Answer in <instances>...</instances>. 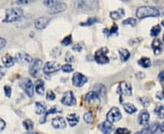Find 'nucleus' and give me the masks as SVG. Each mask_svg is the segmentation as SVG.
Masks as SVG:
<instances>
[{"label":"nucleus","mask_w":164,"mask_h":134,"mask_svg":"<svg viewBox=\"0 0 164 134\" xmlns=\"http://www.w3.org/2000/svg\"><path fill=\"white\" fill-rule=\"evenodd\" d=\"M161 15L160 10L154 7H140L136 11V16L139 19H144L148 17H159Z\"/></svg>","instance_id":"nucleus-1"},{"label":"nucleus","mask_w":164,"mask_h":134,"mask_svg":"<svg viewBox=\"0 0 164 134\" xmlns=\"http://www.w3.org/2000/svg\"><path fill=\"white\" fill-rule=\"evenodd\" d=\"M23 10L21 8H9L5 10V18L3 20L4 23H12V22H16L20 20L23 17Z\"/></svg>","instance_id":"nucleus-2"},{"label":"nucleus","mask_w":164,"mask_h":134,"mask_svg":"<svg viewBox=\"0 0 164 134\" xmlns=\"http://www.w3.org/2000/svg\"><path fill=\"white\" fill-rule=\"evenodd\" d=\"M109 53V49L106 47H102L99 50H98L95 55H94V60L99 63V65H106L109 62V58L108 57V54Z\"/></svg>","instance_id":"nucleus-3"},{"label":"nucleus","mask_w":164,"mask_h":134,"mask_svg":"<svg viewBox=\"0 0 164 134\" xmlns=\"http://www.w3.org/2000/svg\"><path fill=\"white\" fill-rule=\"evenodd\" d=\"M19 86L24 90L28 97L32 98L34 95V85L30 79L28 78H23L19 81Z\"/></svg>","instance_id":"nucleus-4"},{"label":"nucleus","mask_w":164,"mask_h":134,"mask_svg":"<svg viewBox=\"0 0 164 134\" xmlns=\"http://www.w3.org/2000/svg\"><path fill=\"white\" fill-rule=\"evenodd\" d=\"M43 62L40 59H35L31 61L30 68H29V73L33 77H38L40 71L42 70Z\"/></svg>","instance_id":"nucleus-5"},{"label":"nucleus","mask_w":164,"mask_h":134,"mask_svg":"<svg viewBox=\"0 0 164 134\" xmlns=\"http://www.w3.org/2000/svg\"><path fill=\"white\" fill-rule=\"evenodd\" d=\"M106 117H107V121H109L111 123H114V122L119 121L122 118V114L119 108L113 107L109 110V112L107 113Z\"/></svg>","instance_id":"nucleus-6"},{"label":"nucleus","mask_w":164,"mask_h":134,"mask_svg":"<svg viewBox=\"0 0 164 134\" xmlns=\"http://www.w3.org/2000/svg\"><path fill=\"white\" fill-rule=\"evenodd\" d=\"M61 102L63 104H65V105H67V106L75 105V104L77 103V100H76V97H75L74 94H73V92H71V91L66 92L62 96Z\"/></svg>","instance_id":"nucleus-7"},{"label":"nucleus","mask_w":164,"mask_h":134,"mask_svg":"<svg viewBox=\"0 0 164 134\" xmlns=\"http://www.w3.org/2000/svg\"><path fill=\"white\" fill-rule=\"evenodd\" d=\"M61 68L60 65L57 62H49L43 67V73L46 74H50L57 72Z\"/></svg>","instance_id":"nucleus-8"},{"label":"nucleus","mask_w":164,"mask_h":134,"mask_svg":"<svg viewBox=\"0 0 164 134\" xmlns=\"http://www.w3.org/2000/svg\"><path fill=\"white\" fill-rule=\"evenodd\" d=\"M120 94L124 95V96H131L132 94V89H131V85L128 84L126 81H121L120 83L118 86V91Z\"/></svg>","instance_id":"nucleus-9"},{"label":"nucleus","mask_w":164,"mask_h":134,"mask_svg":"<svg viewBox=\"0 0 164 134\" xmlns=\"http://www.w3.org/2000/svg\"><path fill=\"white\" fill-rule=\"evenodd\" d=\"M87 81V77L80 73H74L73 77H72V83L76 87H82Z\"/></svg>","instance_id":"nucleus-10"},{"label":"nucleus","mask_w":164,"mask_h":134,"mask_svg":"<svg viewBox=\"0 0 164 134\" xmlns=\"http://www.w3.org/2000/svg\"><path fill=\"white\" fill-rule=\"evenodd\" d=\"M16 61L18 63H21V65H27V63H30L31 61H32V58L31 56L26 54V53H18L16 57H15Z\"/></svg>","instance_id":"nucleus-11"},{"label":"nucleus","mask_w":164,"mask_h":134,"mask_svg":"<svg viewBox=\"0 0 164 134\" xmlns=\"http://www.w3.org/2000/svg\"><path fill=\"white\" fill-rule=\"evenodd\" d=\"M50 19L48 18V17L46 16H42V17H38V18H37L36 20H35V27H36L37 29H38V30H42V29H44L46 26H48V24L49 23Z\"/></svg>","instance_id":"nucleus-12"},{"label":"nucleus","mask_w":164,"mask_h":134,"mask_svg":"<svg viewBox=\"0 0 164 134\" xmlns=\"http://www.w3.org/2000/svg\"><path fill=\"white\" fill-rule=\"evenodd\" d=\"M50 9L49 10V14L50 15H56V14H59V13H62L64 12L66 9H67V5L66 4L64 3H58L55 5H53V7H49Z\"/></svg>","instance_id":"nucleus-13"},{"label":"nucleus","mask_w":164,"mask_h":134,"mask_svg":"<svg viewBox=\"0 0 164 134\" xmlns=\"http://www.w3.org/2000/svg\"><path fill=\"white\" fill-rule=\"evenodd\" d=\"M151 47H152V50H153V53L155 55H161V52L163 51V44L160 39L155 38L151 44Z\"/></svg>","instance_id":"nucleus-14"},{"label":"nucleus","mask_w":164,"mask_h":134,"mask_svg":"<svg viewBox=\"0 0 164 134\" xmlns=\"http://www.w3.org/2000/svg\"><path fill=\"white\" fill-rule=\"evenodd\" d=\"M85 101L89 104H95L96 102H98L99 101V96L96 94L95 92H87L85 96Z\"/></svg>","instance_id":"nucleus-15"},{"label":"nucleus","mask_w":164,"mask_h":134,"mask_svg":"<svg viewBox=\"0 0 164 134\" xmlns=\"http://www.w3.org/2000/svg\"><path fill=\"white\" fill-rule=\"evenodd\" d=\"M51 124L55 129H65L66 121L62 117H56V118H53V120H52Z\"/></svg>","instance_id":"nucleus-16"},{"label":"nucleus","mask_w":164,"mask_h":134,"mask_svg":"<svg viewBox=\"0 0 164 134\" xmlns=\"http://www.w3.org/2000/svg\"><path fill=\"white\" fill-rule=\"evenodd\" d=\"M138 121L140 125L145 126L149 123L150 121V114L146 110L140 112V113L139 114V117H138Z\"/></svg>","instance_id":"nucleus-17"},{"label":"nucleus","mask_w":164,"mask_h":134,"mask_svg":"<svg viewBox=\"0 0 164 134\" xmlns=\"http://www.w3.org/2000/svg\"><path fill=\"white\" fill-rule=\"evenodd\" d=\"M98 129L103 133H110L114 131V126H113V123H111L109 121H106L99 124Z\"/></svg>","instance_id":"nucleus-18"},{"label":"nucleus","mask_w":164,"mask_h":134,"mask_svg":"<svg viewBox=\"0 0 164 134\" xmlns=\"http://www.w3.org/2000/svg\"><path fill=\"white\" fill-rule=\"evenodd\" d=\"M158 131H160V124L159 123H153L151 125H149L147 127H145L144 129H142L139 133L149 134V133H156Z\"/></svg>","instance_id":"nucleus-19"},{"label":"nucleus","mask_w":164,"mask_h":134,"mask_svg":"<svg viewBox=\"0 0 164 134\" xmlns=\"http://www.w3.org/2000/svg\"><path fill=\"white\" fill-rule=\"evenodd\" d=\"M2 63H3V65H4L5 67L9 68V67H12V66L15 65L16 59H15V57L11 56L9 54H7V55H5L2 57Z\"/></svg>","instance_id":"nucleus-20"},{"label":"nucleus","mask_w":164,"mask_h":134,"mask_svg":"<svg viewBox=\"0 0 164 134\" xmlns=\"http://www.w3.org/2000/svg\"><path fill=\"white\" fill-rule=\"evenodd\" d=\"M67 121L68 122V124L71 127H75L79 122V115L75 114V113H71L68 114L67 116Z\"/></svg>","instance_id":"nucleus-21"},{"label":"nucleus","mask_w":164,"mask_h":134,"mask_svg":"<svg viewBox=\"0 0 164 134\" xmlns=\"http://www.w3.org/2000/svg\"><path fill=\"white\" fill-rule=\"evenodd\" d=\"M35 90L39 95H43L45 92V83L42 80H38L35 83Z\"/></svg>","instance_id":"nucleus-22"},{"label":"nucleus","mask_w":164,"mask_h":134,"mask_svg":"<svg viewBox=\"0 0 164 134\" xmlns=\"http://www.w3.org/2000/svg\"><path fill=\"white\" fill-rule=\"evenodd\" d=\"M93 92H95L99 97H103L105 94H106V87H105L103 84L98 83L93 87Z\"/></svg>","instance_id":"nucleus-23"},{"label":"nucleus","mask_w":164,"mask_h":134,"mask_svg":"<svg viewBox=\"0 0 164 134\" xmlns=\"http://www.w3.org/2000/svg\"><path fill=\"white\" fill-rule=\"evenodd\" d=\"M109 15L113 20H119L125 15V11L123 8H120L116 11H113V12H110Z\"/></svg>","instance_id":"nucleus-24"},{"label":"nucleus","mask_w":164,"mask_h":134,"mask_svg":"<svg viewBox=\"0 0 164 134\" xmlns=\"http://www.w3.org/2000/svg\"><path fill=\"white\" fill-rule=\"evenodd\" d=\"M35 104H36V113L38 115L45 114V112H46V104L44 102H37Z\"/></svg>","instance_id":"nucleus-25"},{"label":"nucleus","mask_w":164,"mask_h":134,"mask_svg":"<svg viewBox=\"0 0 164 134\" xmlns=\"http://www.w3.org/2000/svg\"><path fill=\"white\" fill-rule=\"evenodd\" d=\"M119 53H120V60L123 62H126L130 59L131 57V53L128 52L127 49L125 48H120L119 50Z\"/></svg>","instance_id":"nucleus-26"},{"label":"nucleus","mask_w":164,"mask_h":134,"mask_svg":"<svg viewBox=\"0 0 164 134\" xmlns=\"http://www.w3.org/2000/svg\"><path fill=\"white\" fill-rule=\"evenodd\" d=\"M123 108H124L125 112L127 113H130V114L135 113L137 112V108L134 106L132 103H124L123 104Z\"/></svg>","instance_id":"nucleus-27"},{"label":"nucleus","mask_w":164,"mask_h":134,"mask_svg":"<svg viewBox=\"0 0 164 134\" xmlns=\"http://www.w3.org/2000/svg\"><path fill=\"white\" fill-rule=\"evenodd\" d=\"M98 22H100V20H99L98 18H97V17H90L89 19H87V21L86 22H82L80 23V26H92V25H94L96 24V23H98Z\"/></svg>","instance_id":"nucleus-28"},{"label":"nucleus","mask_w":164,"mask_h":134,"mask_svg":"<svg viewBox=\"0 0 164 134\" xmlns=\"http://www.w3.org/2000/svg\"><path fill=\"white\" fill-rule=\"evenodd\" d=\"M139 65L143 68H149L151 65L150 58L148 57H142L141 59L139 60Z\"/></svg>","instance_id":"nucleus-29"},{"label":"nucleus","mask_w":164,"mask_h":134,"mask_svg":"<svg viewBox=\"0 0 164 134\" xmlns=\"http://www.w3.org/2000/svg\"><path fill=\"white\" fill-rule=\"evenodd\" d=\"M84 121L89 124L93 123V121H94V116H93L92 112H87L84 114Z\"/></svg>","instance_id":"nucleus-30"},{"label":"nucleus","mask_w":164,"mask_h":134,"mask_svg":"<svg viewBox=\"0 0 164 134\" xmlns=\"http://www.w3.org/2000/svg\"><path fill=\"white\" fill-rule=\"evenodd\" d=\"M161 31V27L160 25H157L155 26H153L151 28V30H150V36H153V37H156L157 36H159L160 33Z\"/></svg>","instance_id":"nucleus-31"},{"label":"nucleus","mask_w":164,"mask_h":134,"mask_svg":"<svg viewBox=\"0 0 164 134\" xmlns=\"http://www.w3.org/2000/svg\"><path fill=\"white\" fill-rule=\"evenodd\" d=\"M155 113L160 119H164V106L160 105L155 109Z\"/></svg>","instance_id":"nucleus-32"},{"label":"nucleus","mask_w":164,"mask_h":134,"mask_svg":"<svg viewBox=\"0 0 164 134\" xmlns=\"http://www.w3.org/2000/svg\"><path fill=\"white\" fill-rule=\"evenodd\" d=\"M122 24L124 26H136L137 25V20L135 18H128L122 22Z\"/></svg>","instance_id":"nucleus-33"},{"label":"nucleus","mask_w":164,"mask_h":134,"mask_svg":"<svg viewBox=\"0 0 164 134\" xmlns=\"http://www.w3.org/2000/svg\"><path fill=\"white\" fill-rule=\"evenodd\" d=\"M60 2H61V0H45L44 5L46 7H53V5L60 3Z\"/></svg>","instance_id":"nucleus-34"},{"label":"nucleus","mask_w":164,"mask_h":134,"mask_svg":"<svg viewBox=\"0 0 164 134\" xmlns=\"http://www.w3.org/2000/svg\"><path fill=\"white\" fill-rule=\"evenodd\" d=\"M23 125H24L25 129H26L27 131H31V130H33L34 124H33V122H32L30 120H29V119L24 121V122H23Z\"/></svg>","instance_id":"nucleus-35"},{"label":"nucleus","mask_w":164,"mask_h":134,"mask_svg":"<svg viewBox=\"0 0 164 134\" xmlns=\"http://www.w3.org/2000/svg\"><path fill=\"white\" fill-rule=\"evenodd\" d=\"M57 112H58L57 109V108H53V109H50L49 110H48L46 112H45V117L43 120H41L40 121V123H44V122L46 121V116H48L49 114H52V113H57Z\"/></svg>","instance_id":"nucleus-36"},{"label":"nucleus","mask_w":164,"mask_h":134,"mask_svg":"<svg viewBox=\"0 0 164 134\" xmlns=\"http://www.w3.org/2000/svg\"><path fill=\"white\" fill-rule=\"evenodd\" d=\"M118 26L117 25H114L112 27H111L109 30H108V33H106L108 34V36H112V34H118Z\"/></svg>","instance_id":"nucleus-37"},{"label":"nucleus","mask_w":164,"mask_h":134,"mask_svg":"<svg viewBox=\"0 0 164 134\" xmlns=\"http://www.w3.org/2000/svg\"><path fill=\"white\" fill-rule=\"evenodd\" d=\"M60 69L62 70L64 73H70V72L73 71V67L71 66V65H68V63H67V65L61 66Z\"/></svg>","instance_id":"nucleus-38"},{"label":"nucleus","mask_w":164,"mask_h":134,"mask_svg":"<svg viewBox=\"0 0 164 134\" xmlns=\"http://www.w3.org/2000/svg\"><path fill=\"white\" fill-rule=\"evenodd\" d=\"M71 42H72V37H71V36H68L67 37L64 38V40H62L61 44H62L64 46H68V45H69L70 44H71Z\"/></svg>","instance_id":"nucleus-39"},{"label":"nucleus","mask_w":164,"mask_h":134,"mask_svg":"<svg viewBox=\"0 0 164 134\" xmlns=\"http://www.w3.org/2000/svg\"><path fill=\"white\" fill-rule=\"evenodd\" d=\"M56 98V95L52 91H48V92H46V100L48 101H54Z\"/></svg>","instance_id":"nucleus-40"},{"label":"nucleus","mask_w":164,"mask_h":134,"mask_svg":"<svg viewBox=\"0 0 164 134\" xmlns=\"http://www.w3.org/2000/svg\"><path fill=\"white\" fill-rule=\"evenodd\" d=\"M65 60L68 62V63H73L75 61V58L74 56L69 53V52H68V53L66 54V56H65Z\"/></svg>","instance_id":"nucleus-41"},{"label":"nucleus","mask_w":164,"mask_h":134,"mask_svg":"<svg viewBox=\"0 0 164 134\" xmlns=\"http://www.w3.org/2000/svg\"><path fill=\"white\" fill-rule=\"evenodd\" d=\"M4 90H5V94L8 98H9L11 96V87L8 85H5L4 87Z\"/></svg>","instance_id":"nucleus-42"},{"label":"nucleus","mask_w":164,"mask_h":134,"mask_svg":"<svg viewBox=\"0 0 164 134\" xmlns=\"http://www.w3.org/2000/svg\"><path fill=\"white\" fill-rule=\"evenodd\" d=\"M116 133H123V134H127V133H131V131L128 129H124V128H119L118 130L116 131Z\"/></svg>","instance_id":"nucleus-43"},{"label":"nucleus","mask_w":164,"mask_h":134,"mask_svg":"<svg viewBox=\"0 0 164 134\" xmlns=\"http://www.w3.org/2000/svg\"><path fill=\"white\" fill-rule=\"evenodd\" d=\"M35 0H17L16 4L17 5H27V4H30L32 3Z\"/></svg>","instance_id":"nucleus-44"},{"label":"nucleus","mask_w":164,"mask_h":134,"mask_svg":"<svg viewBox=\"0 0 164 134\" xmlns=\"http://www.w3.org/2000/svg\"><path fill=\"white\" fill-rule=\"evenodd\" d=\"M5 44H7V41H5V39L3 37H0V50L3 49L5 46Z\"/></svg>","instance_id":"nucleus-45"},{"label":"nucleus","mask_w":164,"mask_h":134,"mask_svg":"<svg viewBox=\"0 0 164 134\" xmlns=\"http://www.w3.org/2000/svg\"><path fill=\"white\" fill-rule=\"evenodd\" d=\"M5 128V121L2 119H0V132L4 131Z\"/></svg>","instance_id":"nucleus-46"},{"label":"nucleus","mask_w":164,"mask_h":134,"mask_svg":"<svg viewBox=\"0 0 164 134\" xmlns=\"http://www.w3.org/2000/svg\"><path fill=\"white\" fill-rule=\"evenodd\" d=\"M158 79H159L161 81H164V71L160 73L159 76H158Z\"/></svg>","instance_id":"nucleus-47"},{"label":"nucleus","mask_w":164,"mask_h":134,"mask_svg":"<svg viewBox=\"0 0 164 134\" xmlns=\"http://www.w3.org/2000/svg\"><path fill=\"white\" fill-rule=\"evenodd\" d=\"M136 77H137L138 79H142V78L145 77V74H144L143 73H138L136 74Z\"/></svg>","instance_id":"nucleus-48"},{"label":"nucleus","mask_w":164,"mask_h":134,"mask_svg":"<svg viewBox=\"0 0 164 134\" xmlns=\"http://www.w3.org/2000/svg\"><path fill=\"white\" fill-rule=\"evenodd\" d=\"M81 46L80 45H79V44H76L75 46H73V50L74 51H77V52H79V51H81Z\"/></svg>","instance_id":"nucleus-49"},{"label":"nucleus","mask_w":164,"mask_h":134,"mask_svg":"<svg viewBox=\"0 0 164 134\" xmlns=\"http://www.w3.org/2000/svg\"><path fill=\"white\" fill-rule=\"evenodd\" d=\"M160 131H161V132H164V121L161 125H160Z\"/></svg>","instance_id":"nucleus-50"},{"label":"nucleus","mask_w":164,"mask_h":134,"mask_svg":"<svg viewBox=\"0 0 164 134\" xmlns=\"http://www.w3.org/2000/svg\"><path fill=\"white\" fill-rule=\"evenodd\" d=\"M4 74H5V72H2V70H1V67H0V80H1L4 76Z\"/></svg>","instance_id":"nucleus-51"},{"label":"nucleus","mask_w":164,"mask_h":134,"mask_svg":"<svg viewBox=\"0 0 164 134\" xmlns=\"http://www.w3.org/2000/svg\"><path fill=\"white\" fill-rule=\"evenodd\" d=\"M121 1H122V2H126V3H127V2H130L131 0H121Z\"/></svg>","instance_id":"nucleus-52"},{"label":"nucleus","mask_w":164,"mask_h":134,"mask_svg":"<svg viewBox=\"0 0 164 134\" xmlns=\"http://www.w3.org/2000/svg\"><path fill=\"white\" fill-rule=\"evenodd\" d=\"M163 42H164V34H163Z\"/></svg>","instance_id":"nucleus-53"}]
</instances>
